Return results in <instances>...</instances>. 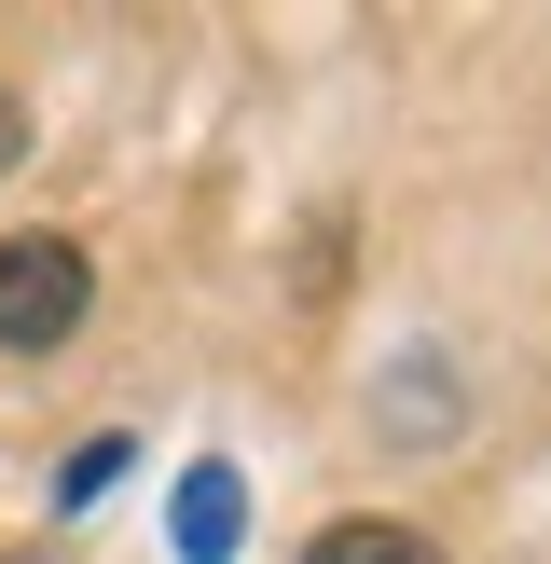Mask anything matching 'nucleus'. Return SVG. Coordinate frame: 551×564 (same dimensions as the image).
Here are the masks:
<instances>
[{"mask_svg":"<svg viewBox=\"0 0 551 564\" xmlns=\"http://www.w3.org/2000/svg\"><path fill=\"white\" fill-rule=\"evenodd\" d=\"M97 303V262L69 235H0V358H55Z\"/></svg>","mask_w":551,"mask_h":564,"instance_id":"f257e3e1","label":"nucleus"},{"mask_svg":"<svg viewBox=\"0 0 551 564\" xmlns=\"http://www.w3.org/2000/svg\"><path fill=\"white\" fill-rule=\"evenodd\" d=\"M303 564H441L413 523H372V510H345V523H317L303 538Z\"/></svg>","mask_w":551,"mask_h":564,"instance_id":"f03ea898","label":"nucleus"},{"mask_svg":"<svg viewBox=\"0 0 551 564\" xmlns=\"http://www.w3.org/2000/svg\"><path fill=\"white\" fill-rule=\"evenodd\" d=\"M235 510H248L235 468H193V482H180V551H193V564H220V551H235Z\"/></svg>","mask_w":551,"mask_h":564,"instance_id":"7ed1b4c3","label":"nucleus"},{"mask_svg":"<svg viewBox=\"0 0 551 564\" xmlns=\"http://www.w3.org/2000/svg\"><path fill=\"white\" fill-rule=\"evenodd\" d=\"M110 468H125V441H97V455H69V482H55V510H83V496H110Z\"/></svg>","mask_w":551,"mask_h":564,"instance_id":"20e7f679","label":"nucleus"},{"mask_svg":"<svg viewBox=\"0 0 551 564\" xmlns=\"http://www.w3.org/2000/svg\"><path fill=\"white\" fill-rule=\"evenodd\" d=\"M0 165H14V97H0Z\"/></svg>","mask_w":551,"mask_h":564,"instance_id":"39448f33","label":"nucleus"}]
</instances>
